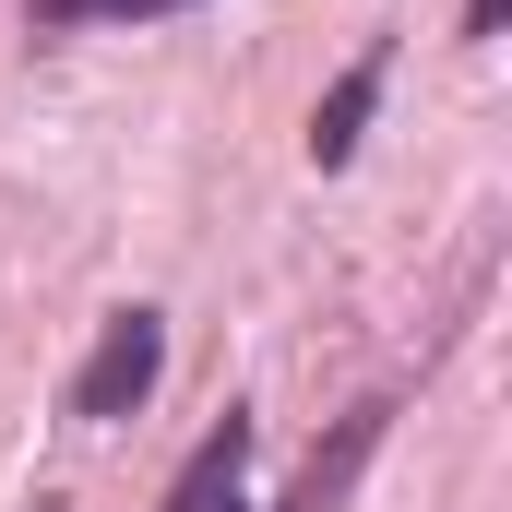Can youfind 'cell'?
Returning a JSON list of instances; mask_svg holds the SVG:
<instances>
[{
  "mask_svg": "<svg viewBox=\"0 0 512 512\" xmlns=\"http://www.w3.org/2000/svg\"><path fill=\"white\" fill-rule=\"evenodd\" d=\"M167 370V322L155 310H120L108 334H96V358H84V382H72V417H131L143 393Z\"/></svg>",
  "mask_w": 512,
  "mask_h": 512,
  "instance_id": "cell-1",
  "label": "cell"
},
{
  "mask_svg": "<svg viewBox=\"0 0 512 512\" xmlns=\"http://www.w3.org/2000/svg\"><path fill=\"white\" fill-rule=\"evenodd\" d=\"M382 429H393V405H382V393H370V405H346L334 453H310V465H298V489H286V512H346V489H358V465L382 453Z\"/></svg>",
  "mask_w": 512,
  "mask_h": 512,
  "instance_id": "cell-2",
  "label": "cell"
},
{
  "mask_svg": "<svg viewBox=\"0 0 512 512\" xmlns=\"http://www.w3.org/2000/svg\"><path fill=\"white\" fill-rule=\"evenodd\" d=\"M239 465H251V417H227L191 465H179V489H167V512H251L239 501Z\"/></svg>",
  "mask_w": 512,
  "mask_h": 512,
  "instance_id": "cell-3",
  "label": "cell"
},
{
  "mask_svg": "<svg viewBox=\"0 0 512 512\" xmlns=\"http://www.w3.org/2000/svg\"><path fill=\"white\" fill-rule=\"evenodd\" d=\"M370 108H382V48H370V60L310 108V167H346V155H358V131H370Z\"/></svg>",
  "mask_w": 512,
  "mask_h": 512,
  "instance_id": "cell-4",
  "label": "cell"
},
{
  "mask_svg": "<svg viewBox=\"0 0 512 512\" xmlns=\"http://www.w3.org/2000/svg\"><path fill=\"white\" fill-rule=\"evenodd\" d=\"M155 12H191V0H36V24H155Z\"/></svg>",
  "mask_w": 512,
  "mask_h": 512,
  "instance_id": "cell-5",
  "label": "cell"
},
{
  "mask_svg": "<svg viewBox=\"0 0 512 512\" xmlns=\"http://www.w3.org/2000/svg\"><path fill=\"white\" fill-rule=\"evenodd\" d=\"M501 12L512 0H465V36H501Z\"/></svg>",
  "mask_w": 512,
  "mask_h": 512,
  "instance_id": "cell-6",
  "label": "cell"
}]
</instances>
